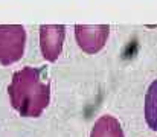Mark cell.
<instances>
[{
    "label": "cell",
    "mask_w": 157,
    "mask_h": 137,
    "mask_svg": "<svg viewBox=\"0 0 157 137\" xmlns=\"http://www.w3.org/2000/svg\"><path fill=\"white\" fill-rule=\"evenodd\" d=\"M66 28L63 25H41L40 26V49L48 61H57L63 50Z\"/></svg>",
    "instance_id": "obj_4"
},
{
    "label": "cell",
    "mask_w": 157,
    "mask_h": 137,
    "mask_svg": "<svg viewBox=\"0 0 157 137\" xmlns=\"http://www.w3.org/2000/svg\"><path fill=\"white\" fill-rule=\"evenodd\" d=\"M26 31L20 25H0V64L17 62L25 52Z\"/></svg>",
    "instance_id": "obj_2"
},
{
    "label": "cell",
    "mask_w": 157,
    "mask_h": 137,
    "mask_svg": "<svg viewBox=\"0 0 157 137\" xmlns=\"http://www.w3.org/2000/svg\"><path fill=\"white\" fill-rule=\"evenodd\" d=\"M108 31V25H76V43L85 53H96L105 46Z\"/></svg>",
    "instance_id": "obj_3"
},
{
    "label": "cell",
    "mask_w": 157,
    "mask_h": 137,
    "mask_svg": "<svg viewBox=\"0 0 157 137\" xmlns=\"http://www.w3.org/2000/svg\"><path fill=\"white\" fill-rule=\"evenodd\" d=\"M90 137H124V131L118 119L105 114L95 122Z\"/></svg>",
    "instance_id": "obj_5"
},
{
    "label": "cell",
    "mask_w": 157,
    "mask_h": 137,
    "mask_svg": "<svg viewBox=\"0 0 157 137\" xmlns=\"http://www.w3.org/2000/svg\"><path fill=\"white\" fill-rule=\"evenodd\" d=\"M12 107L23 117H38L51 99V84L43 68L23 67L12 75L8 87Z\"/></svg>",
    "instance_id": "obj_1"
},
{
    "label": "cell",
    "mask_w": 157,
    "mask_h": 137,
    "mask_svg": "<svg viewBox=\"0 0 157 137\" xmlns=\"http://www.w3.org/2000/svg\"><path fill=\"white\" fill-rule=\"evenodd\" d=\"M145 119L152 131H157V79L151 82L145 96Z\"/></svg>",
    "instance_id": "obj_6"
}]
</instances>
